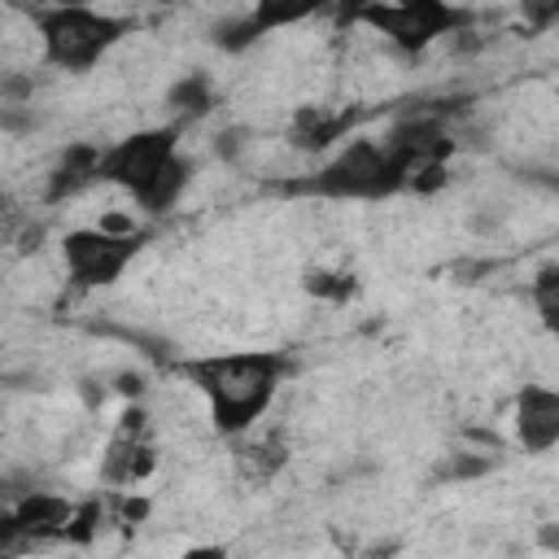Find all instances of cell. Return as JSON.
<instances>
[{"mask_svg":"<svg viewBox=\"0 0 559 559\" xmlns=\"http://www.w3.org/2000/svg\"><path fill=\"white\" fill-rule=\"evenodd\" d=\"M192 384L210 402V419L218 432H245L266 415V406L280 393L284 358L275 349H240V354H214L188 362Z\"/></svg>","mask_w":559,"mask_h":559,"instance_id":"obj_1","label":"cell"},{"mask_svg":"<svg viewBox=\"0 0 559 559\" xmlns=\"http://www.w3.org/2000/svg\"><path fill=\"white\" fill-rule=\"evenodd\" d=\"M31 17L44 44V61L74 70V74L92 70L114 44H122L135 31L131 17H114L92 4H39Z\"/></svg>","mask_w":559,"mask_h":559,"instance_id":"obj_2","label":"cell"},{"mask_svg":"<svg viewBox=\"0 0 559 559\" xmlns=\"http://www.w3.org/2000/svg\"><path fill=\"white\" fill-rule=\"evenodd\" d=\"M306 188L332 201H384L411 188V162L389 140H354Z\"/></svg>","mask_w":559,"mask_h":559,"instance_id":"obj_3","label":"cell"},{"mask_svg":"<svg viewBox=\"0 0 559 559\" xmlns=\"http://www.w3.org/2000/svg\"><path fill=\"white\" fill-rule=\"evenodd\" d=\"M358 22L371 26L376 35H384L393 48L415 57V52L432 48L441 35L463 31L467 13L450 0H376V4L362 9Z\"/></svg>","mask_w":559,"mask_h":559,"instance_id":"obj_4","label":"cell"},{"mask_svg":"<svg viewBox=\"0 0 559 559\" xmlns=\"http://www.w3.org/2000/svg\"><path fill=\"white\" fill-rule=\"evenodd\" d=\"M140 236L127 227V231H114V227H74L61 236V262L74 280V288H109L122 280V271L135 262L140 253Z\"/></svg>","mask_w":559,"mask_h":559,"instance_id":"obj_5","label":"cell"},{"mask_svg":"<svg viewBox=\"0 0 559 559\" xmlns=\"http://www.w3.org/2000/svg\"><path fill=\"white\" fill-rule=\"evenodd\" d=\"M175 157H179V131L175 127L131 131L114 148L100 153V179L131 192V197H144Z\"/></svg>","mask_w":559,"mask_h":559,"instance_id":"obj_6","label":"cell"},{"mask_svg":"<svg viewBox=\"0 0 559 559\" xmlns=\"http://www.w3.org/2000/svg\"><path fill=\"white\" fill-rule=\"evenodd\" d=\"M515 441L524 445V454H546L559 445V389L546 384H524L515 393Z\"/></svg>","mask_w":559,"mask_h":559,"instance_id":"obj_7","label":"cell"},{"mask_svg":"<svg viewBox=\"0 0 559 559\" xmlns=\"http://www.w3.org/2000/svg\"><path fill=\"white\" fill-rule=\"evenodd\" d=\"M70 520H74L70 502L52 493H31L4 515V528L9 533H70Z\"/></svg>","mask_w":559,"mask_h":559,"instance_id":"obj_8","label":"cell"},{"mask_svg":"<svg viewBox=\"0 0 559 559\" xmlns=\"http://www.w3.org/2000/svg\"><path fill=\"white\" fill-rule=\"evenodd\" d=\"M332 0H253V13H249V26L262 35L271 31H284V26H297L306 17H314L319 9H328Z\"/></svg>","mask_w":559,"mask_h":559,"instance_id":"obj_9","label":"cell"},{"mask_svg":"<svg viewBox=\"0 0 559 559\" xmlns=\"http://www.w3.org/2000/svg\"><path fill=\"white\" fill-rule=\"evenodd\" d=\"M188 179H192V162L179 153V157L157 175V183H153L144 197H135V205H140L144 214H166V210H175V201L183 197Z\"/></svg>","mask_w":559,"mask_h":559,"instance_id":"obj_10","label":"cell"},{"mask_svg":"<svg viewBox=\"0 0 559 559\" xmlns=\"http://www.w3.org/2000/svg\"><path fill=\"white\" fill-rule=\"evenodd\" d=\"M87 179H100V153L87 148V144H79V148H70L66 162L57 166V175H52V197L74 192V188H83Z\"/></svg>","mask_w":559,"mask_h":559,"instance_id":"obj_11","label":"cell"},{"mask_svg":"<svg viewBox=\"0 0 559 559\" xmlns=\"http://www.w3.org/2000/svg\"><path fill=\"white\" fill-rule=\"evenodd\" d=\"M528 297H533V310L542 319V328L550 336H559V262L542 266L533 280H528Z\"/></svg>","mask_w":559,"mask_h":559,"instance_id":"obj_12","label":"cell"},{"mask_svg":"<svg viewBox=\"0 0 559 559\" xmlns=\"http://www.w3.org/2000/svg\"><path fill=\"white\" fill-rule=\"evenodd\" d=\"M345 127V118H319V114H297V127H293V144L297 148H323L328 140H336Z\"/></svg>","mask_w":559,"mask_h":559,"instance_id":"obj_13","label":"cell"},{"mask_svg":"<svg viewBox=\"0 0 559 559\" xmlns=\"http://www.w3.org/2000/svg\"><path fill=\"white\" fill-rule=\"evenodd\" d=\"M515 13L524 17V26L546 31L559 22V0H515Z\"/></svg>","mask_w":559,"mask_h":559,"instance_id":"obj_14","label":"cell"},{"mask_svg":"<svg viewBox=\"0 0 559 559\" xmlns=\"http://www.w3.org/2000/svg\"><path fill=\"white\" fill-rule=\"evenodd\" d=\"M170 100L183 105V109H205V105H210V96H205V79H188V83H179V87L170 92Z\"/></svg>","mask_w":559,"mask_h":559,"instance_id":"obj_15","label":"cell"},{"mask_svg":"<svg viewBox=\"0 0 559 559\" xmlns=\"http://www.w3.org/2000/svg\"><path fill=\"white\" fill-rule=\"evenodd\" d=\"M332 4H336V17H341V22H358L362 9L376 4V0H332Z\"/></svg>","mask_w":559,"mask_h":559,"instance_id":"obj_16","label":"cell"},{"mask_svg":"<svg viewBox=\"0 0 559 559\" xmlns=\"http://www.w3.org/2000/svg\"><path fill=\"white\" fill-rule=\"evenodd\" d=\"M48 4H92V0H48Z\"/></svg>","mask_w":559,"mask_h":559,"instance_id":"obj_17","label":"cell"}]
</instances>
